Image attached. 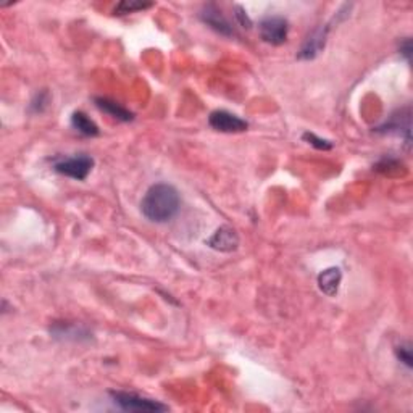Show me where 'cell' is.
I'll use <instances>...</instances> for the list:
<instances>
[{"label":"cell","mask_w":413,"mask_h":413,"mask_svg":"<svg viewBox=\"0 0 413 413\" xmlns=\"http://www.w3.org/2000/svg\"><path fill=\"white\" fill-rule=\"evenodd\" d=\"M181 199L176 187L159 183L149 187L141 202L142 215L152 223H167L179 211Z\"/></svg>","instance_id":"6da1fadb"},{"label":"cell","mask_w":413,"mask_h":413,"mask_svg":"<svg viewBox=\"0 0 413 413\" xmlns=\"http://www.w3.org/2000/svg\"><path fill=\"white\" fill-rule=\"evenodd\" d=\"M94 168V159L86 154H78L73 157H63L53 163V172L63 174L66 178L84 181Z\"/></svg>","instance_id":"7a4b0ae2"},{"label":"cell","mask_w":413,"mask_h":413,"mask_svg":"<svg viewBox=\"0 0 413 413\" xmlns=\"http://www.w3.org/2000/svg\"><path fill=\"white\" fill-rule=\"evenodd\" d=\"M110 396L113 402L125 412H167L168 405L159 402V400L141 397L132 392L112 391Z\"/></svg>","instance_id":"3957f363"},{"label":"cell","mask_w":413,"mask_h":413,"mask_svg":"<svg viewBox=\"0 0 413 413\" xmlns=\"http://www.w3.org/2000/svg\"><path fill=\"white\" fill-rule=\"evenodd\" d=\"M258 33L266 44L281 46L288 41L289 23L283 16H266L258 24Z\"/></svg>","instance_id":"277c9868"},{"label":"cell","mask_w":413,"mask_h":413,"mask_svg":"<svg viewBox=\"0 0 413 413\" xmlns=\"http://www.w3.org/2000/svg\"><path fill=\"white\" fill-rule=\"evenodd\" d=\"M209 125L218 132H226V135H238V132L247 131L249 123L246 120L239 118L238 115L228 110H215L210 113Z\"/></svg>","instance_id":"5b68a950"},{"label":"cell","mask_w":413,"mask_h":413,"mask_svg":"<svg viewBox=\"0 0 413 413\" xmlns=\"http://www.w3.org/2000/svg\"><path fill=\"white\" fill-rule=\"evenodd\" d=\"M199 18L202 20V23H205L206 26L214 29V31L218 34L226 36V38H233V36H236L234 28L231 26V23L226 20V18H224L221 10L214 4L205 5L202 11L199 14Z\"/></svg>","instance_id":"8992f818"},{"label":"cell","mask_w":413,"mask_h":413,"mask_svg":"<svg viewBox=\"0 0 413 413\" xmlns=\"http://www.w3.org/2000/svg\"><path fill=\"white\" fill-rule=\"evenodd\" d=\"M330 29H331V23L323 24V26L315 29V31L305 39V42H303L299 56H297L299 60L317 58L320 56V52L323 51L326 46V38H328V33H330Z\"/></svg>","instance_id":"52a82bcc"},{"label":"cell","mask_w":413,"mask_h":413,"mask_svg":"<svg viewBox=\"0 0 413 413\" xmlns=\"http://www.w3.org/2000/svg\"><path fill=\"white\" fill-rule=\"evenodd\" d=\"M206 246L218 252H233L239 247V236L231 226H220L206 239Z\"/></svg>","instance_id":"ba28073f"},{"label":"cell","mask_w":413,"mask_h":413,"mask_svg":"<svg viewBox=\"0 0 413 413\" xmlns=\"http://www.w3.org/2000/svg\"><path fill=\"white\" fill-rule=\"evenodd\" d=\"M375 131L385 132V135H397V136H402V132H404L407 144H410V110L409 108H405V110L394 113L385 125L378 126Z\"/></svg>","instance_id":"9c48e42d"},{"label":"cell","mask_w":413,"mask_h":413,"mask_svg":"<svg viewBox=\"0 0 413 413\" xmlns=\"http://www.w3.org/2000/svg\"><path fill=\"white\" fill-rule=\"evenodd\" d=\"M51 334L58 341L66 343H84L90 341V338H93V333L86 328L71 323H56L51 328Z\"/></svg>","instance_id":"30bf717a"},{"label":"cell","mask_w":413,"mask_h":413,"mask_svg":"<svg viewBox=\"0 0 413 413\" xmlns=\"http://www.w3.org/2000/svg\"><path fill=\"white\" fill-rule=\"evenodd\" d=\"M95 102V107L102 110L103 113L110 115L112 118L118 120V121H123V123H127V121H132L135 120V113L127 110L123 105H120L118 102H115L112 99H107V97H97L94 100Z\"/></svg>","instance_id":"8fae6325"},{"label":"cell","mask_w":413,"mask_h":413,"mask_svg":"<svg viewBox=\"0 0 413 413\" xmlns=\"http://www.w3.org/2000/svg\"><path fill=\"white\" fill-rule=\"evenodd\" d=\"M343 273L336 266H331L325 271H321L318 275V288L323 294L334 297L338 294L339 286H341Z\"/></svg>","instance_id":"7c38bea8"},{"label":"cell","mask_w":413,"mask_h":413,"mask_svg":"<svg viewBox=\"0 0 413 413\" xmlns=\"http://www.w3.org/2000/svg\"><path fill=\"white\" fill-rule=\"evenodd\" d=\"M71 126L73 130H76L80 135L86 137H95L99 136L100 132L99 126H97L84 112H75L71 115Z\"/></svg>","instance_id":"4fadbf2b"},{"label":"cell","mask_w":413,"mask_h":413,"mask_svg":"<svg viewBox=\"0 0 413 413\" xmlns=\"http://www.w3.org/2000/svg\"><path fill=\"white\" fill-rule=\"evenodd\" d=\"M150 7H154L152 2H139V0H123L120 2L117 7L113 9V15H127V14H135V11H141V10H147Z\"/></svg>","instance_id":"5bb4252c"},{"label":"cell","mask_w":413,"mask_h":413,"mask_svg":"<svg viewBox=\"0 0 413 413\" xmlns=\"http://www.w3.org/2000/svg\"><path fill=\"white\" fill-rule=\"evenodd\" d=\"M48 102H51V95H48V93H46V90H41V93L36 94V97L31 100L29 110H31L33 113L46 112V108L48 107Z\"/></svg>","instance_id":"9a60e30c"},{"label":"cell","mask_w":413,"mask_h":413,"mask_svg":"<svg viewBox=\"0 0 413 413\" xmlns=\"http://www.w3.org/2000/svg\"><path fill=\"white\" fill-rule=\"evenodd\" d=\"M303 141H307L310 145H313L315 149L318 150H330L333 149V142L331 141H326V139H321L318 136H315L313 132H305V135L302 136Z\"/></svg>","instance_id":"2e32d148"},{"label":"cell","mask_w":413,"mask_h":413,"mask_svg":"<svg viewBox=\"0 0 413 413\" xmlns=\"http://www.w3.org/2000/svg\"><path fill=\"white\" fill-rule=\"evenodd\" d=\"M396 355H397L399 360L402 362L407 368H412L413 357H412V347H410V344H400L399 347L396 349Z\"/></svg>","instance_id":"e0dca14e"},{"label":"cell","mask_w":413,"mask_h":413,"mask_svg":"<svg viewBox=\"0 0 413 413\" xmlns=\"http://www.w3.org/2000/svg\"><path fill=\"white\" fill-rule=\"evenodd\" d=\"M234 16H236V20H238V23L241 24L242 28H246V29L252 28L251 18H249L247 11H246L244 7H242V5H236V7H234Z\"/></svg>","instance_id":"ac0fdd59"},{"label":"cell","mask_w":413,"mask_h":413,"mask_svg":"<svg viewBox=\"0 0 413 413\" xmlns=\"http://www.w3.org/2000/svg\"><path fill=\"white\" fill-rule=\"evenodd\" d=\"M400 53L407 58V62H410V57H412V41L410 39H405L402 41V44H400Z\"/></svg>","instance_id":"d6986e66"}]
</instances>
